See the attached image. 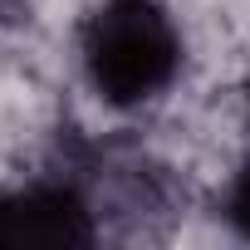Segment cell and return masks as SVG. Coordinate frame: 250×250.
<instances>
[{
	"label": "cell",
	"mask_w": 250,
	"mask_h": 250,
	"mask_svg": "<svg viewBox=\"0 0 250 250\" xmlns=\"http://www.w3.org/2000/svg\"><path fill=\"white\" fill-rule=\"evenodd\" d=\"M79 59L103 103L138 108L177 79L182 35L157 0H103L83 20Z\"/></svg>",
	"instance_id": "1"
},
{
	"label": "cell",
	"mask_w": 250,
	"mask_h": 250,
	"mask_svg": "<svg viewBox=\"0 0 250 250\" xmlns=\"http://www.w3.org/2000/svg\"><path fill=\"white\" fill-rule=\"evenodd\" d=\"M93 206L74 182H25L0 191V245H88Z\"/></svg>",
	"instance_id": "2"
},
{
	"label": "cell",
	"mask_w": 250,
	"mask_h": 250,
	"mask_svg": "<svg viewBox=\"0 0 250 250\" xmlns=\"http://www.w3.org/2000/svg\"><path fill=\"white\" fill-rule=\"evenodd\" d=\"M226 216L235 221V230H245L250 235V162L235 172V182H230V196H226Z\"/></svg>",
	"instance_id": "3"
},
{
	"label": "cell",
	"mask_w": 250,
	"mask_h": 250,
	"mask_svg": "<svg viewBox=\"0 0 250 250\" xmlns=\"http://www.w3.org/2000/svg\"><path fill=\"white\" fill-rule=\"evenodd\" d=\"M0 5H5V0H0Z\"/></svg>",
	"instance_id": "4"
}]
</instances>
